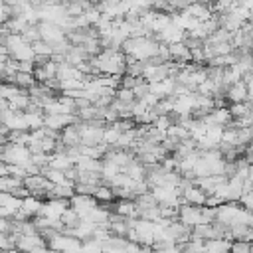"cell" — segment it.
Returning a JSON list of instances; mask_svg holds the SVG:
<instances>
[{"instance_id": "obj_1", "label": "cell", "mask_w": 253, "mask_h": 253, "mask_svg": "<svg viewBox=\"0 0 253 253\" xmlns=\"http://www.w3.org/2000/svg\"><path fill=\"white\" fill-rule=\"evenodd\" d=\"M97 75H125L126 73V55L123 51L103 49L97 57L91 59Z\"/></svg>"}, {"instance_id": "obj_2", "label": "cell", "mask_w": 253, "mask_h": 253, "mask_svg": "<svg viewBox=\"0 0 253 253\" xmlns=\"http://www.w3.org/2000/svg\"><path fill=\"white\" fill-rule=\"evenodd\" d=\"M0 162L26 166L28 162H32V150H30L28 146H24V144L4 142V144H2V156H0Z\"/></svg>"}, {"instance_id": "obj_3", "label": "cell", "mask_w": 253, "mask_h": 253, "mask_svg": "<svg viewBox=\"0 0 253 253\" xmlns=\"http://www.w3.org/2000/svg\"><path fill=\"white\" fill-rule=\"evenodd\" d=\"M204 206H192V204H182L178 210V221L188 225V227H196L200 223H204Z\"/></svg>"}, {"instance_id": "obj_4", "label": "cell", "mask_w": 253, "mask_h": 253, "mask_svg": "<svg viewBox=\"0 0 253 253\" xmlns=\"http://www.w3.org/2000/svg\"><path fill=\"white\" fill-rule=\"evenodd\" d=\"M69 208H71V202H69V200L51 198V200H45V202H43L40 215L49 217V219H61V215H63V213H65Z\"/></svg>"}, {"instance_id": "obj_5", "label": "cell", "mask_w": 253, "mask_h": 253, "mask_svg": "<svg viewBox=\"0 0 253 253\" xmlns=\"http://www.w3.org/2000/svg\"><path fill=\"white\" fill-rule=\"evenodd\" d=\"M69 202H71V208L81 215V219H85L99 206V202H97L95 196H83V194H75Z\"/></svg>"}, {"instance_id": "obj_6", "label": "cell", "mask_w": 253, "mask_h": 253, "mask_svg": "<svg viewBox=\"0 0 253 253\" xmlns=\"http://www.w3.org/2000/svg\"><path fill=\"white\" fill-rule=\"evenodd\" d=\"M22 204H24L22 198H16L8 192H2V196H0V213H2V217H8V219L14 217L22 210Z\"/></svg>"}, {"instance_id": "obj_7", "label": "cell", "mask_w": 253, "mask_h": 253, "mask_svg": "<svg viewBox=\"0 0 253 253\" xmlns=\"http://www.w3.org/2000/svg\"><path fill=\"white\" fill-rule=\"evenodd\" d=\"M182 198H184V204H192V206H206L208 202V194L200 186H190L182 190Z\"/></svg>"}, {"instance_id": "obj_8", "label": "cell", "mask_w": 253, "mask_h": 253, "mask_svg": "<svg viewBox=\"0 0 253 253\" xmlns=\"http://www.w3.org/2000/svg\"><path fill=\"white\" fill-rule=\"evenodd\" d=\"M113 213L123 217H138V208L134 200H117L113 204Z\"/></svg>"}, {"instance_id": "obj_9", "label": "cell", "mask_w": 253, "mask_h": 253, "mask_svg": "<svg viewBox=\"0 0 253 253\" xmlns=\"http://www.w3.org/2000/svg\"><path fill=\"white\" fill-rule=\"evenodd\" d=\"M170 53H172V61H176L180 65H186L188 61H192V51H190V47L184 42L172 43L170 45Z\"/></svg>"}, {"instance_id": "obj_10", "label": "cell", "mask_w": 253, "mask_h": 253, "mask_svg": "<svg viewBox=\"0 0 253 253\" xmlns=\"http://www.w3.org/2000/svg\"><path fill=\"white\" fill-rule=\"evenodd\" d=\"M227 101L229 103H245L247 101V83L245 81H239V83L229 85V89H227Z\"/></svg>"}, {"instance_id": "obj_11", "label": "cell", "mask_w": 253, "mask_h": 253, "mask_svg": "<svg viewBox=\"0 0 253 253\" xmlns=\"http://www.w3.org/2000/svg\"><path fill=\"white\" fill-rule=\"evenodd\" d=\"M42 206H43V202H42V200H38V198H34V196H28V198L24 200V204H22V210H20V211H22L28 219H32V217L40 215Z\"/></svg>"}, {"instance_id": "obj_12", "label": "cell", "mask_w": 253, "mask_h": 253, "mask_svg": "<svg viewBox=\"0 0 253 253\" xmlns=\"http://www.w3.org/2000/svg\"><path fill=\"white\" fill-rule=\"evenodd\" d=\"M75 166V162L65 154V152H53L51 154V160H49V168H53V170H61V172H65V170H69V168H73Z\"/></svg>"}, {"instance_id": "obj_13", "label": "cell", "mask_w": 253, "mask_h": 253, "mask_svg": "<svg viewBox=\"0 0 253 253\" xmlns=\"http://www.w3.org/2000/svg\"><path fill=\"white\" fill-rule=\"evenodd\" d=\"M6 83H14V85H18L20 89H32L36 83H38V79H36V75L34 73H24V71H18L14 77H10Z\"/></svg>"}, {"instance_id": "obj_14", "label": "cell", "mask_w": 253, "mask_h": 253, "mask_svg": "<svg viewBox=\"0 0 253 253\" xmlns=\"http://www.w3.org/2000/svg\"><path fill=\"white\" fill-rule=\"evenodd\" d=\"M233 241L231 239H208L206 241V253H229Z\"/></svg>"}, {"instance_id": "obj_15", "label": "cell", "mask_w": 253, "mask_h": 253, "mask_svg": "<svg viewBox=\"0 0 253 253\" xmlns=\"http://www.w3.org/2000/svg\"><path fill=\"white\" fill-rule=\"evenodd\" d=\"M20 186H24V180L22 178H16V176H4V178H0V190L2 192H14L16 188H20Z\"/></svg>"}, {"instance_id": "obj_16", "label": "cell", "mask_w": 253, "mask_h": 253, "mask_svg": "<svg viewBox=\"0 0 253 253\" xmlns=\"http://www.w3.org/2000/svg\"><path fill=\"white\" fill-rule=\"evenodd\" d=\"M32 47H34L36 55H45V57H51V55H53V45H51L49 42H43V40H40V42L32 43Z\"/></svg>"}, {"instance_id": "obj_17", "label": "cell", "mask_w": 253, "mask_h": 253, "mask_svg": "<svg viewBox=\"0 0 253 253\" xmlns=\"http://www.w3.org/2000/svg\"><path fill=\"white\" fill-rule=\"evenodd\" d=\"M117 99L123 101V103H134L136 97H134V91L132 89H117Z\"/></svg>"}, {"instance_id": "obj_18", "label": "cell", "mask_w": 253, "mask_h": 253, "mask_svg": "<svg viewBox=\"0 0 253 253\" xmlns=\"http://www.w3.org/2000/svg\"><path fill=\"white\" fill-rule=\"evenodd\" d=\"M251 247H253V243H251V241H233V245H231V251H229V253H249V251H251Z\"/></svg>"}, {"instance_id": "obj_19", "label": "cell", "mask_w": 253, "mask_h": 253, "mask_svg": "<svg viewBox=\"0 0 253 253\" xmlns=\"http://www.w3.org/2000/svg\"><path fill=\"white\" fill-rule=\"evenodd\" d=\"M239 202L243 204V208H245L247 211H253V192H251V194H243Z\"/></svg>"}, {"instance_id": "obj_20", "label": "cell", "mask_w": 253, "mask_h": 253, "mask_svg": "<svg viewBox=\"0 0 253 253\" xmlns=\"http://www.w3.org/2000/svg\"><path fill=\"white\" fill-rule=\"evenodd\" d=\"M247 101H251V103H253V83H249V85H247Z\"/></svg>"}, {"instance_id": "obj_21", "label": "cell", "mask_w": 253, "mask_h": 253, "mask_svg": "<svg viewBox=\"0 0 253 253\" xmlns=\"http://www.w3.org/2000/svg\"><path fill=\"white\" fill-rule=\"evenodd\" d=\"M249 34H251V38H253V24H249Z\"/></svg>"}]
</instances>
